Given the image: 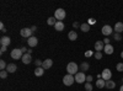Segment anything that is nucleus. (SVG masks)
Instances as JSON below:
<instances>
[{"label":"nucleus","instance_id":"1","mask_svg":"<svg viewBox=\"0 0 123 91\" xmlns=\"http://www.w3.org/2000/svg\"><path fill=\"white\" fill-rule=\"evenodd\" d=\"M78 69H79V67H78V64L74 63V62H70V63L67 65V72H68V74H70V75H76V74H78Z\"/></svg>","mask_w":123,"mask_h":91},{"label":"nucleus","instance_id":"2","mask_svg":"<svg viewBox=\"0 0 123 91\" xmlns=\"http://www.w3.org/2000/svg\"><path fill=\"white\" fill-rule=\"evenodd\" d=\"M65 16H67V12H65L64 9H57V10H55L54 17L58 20V21H63V20L65 18Z\"/></svg>","mask_w":123,"mask_h":91},{"label":"nucleus","instance_id":"3","mask_svg":"<svg viewBox=\"0 0 123 91\" xmlns=\"http://www.w3.org/2000/svg\"><path fill=\"white\" fill-rule=\"evenodd\" d=\"M74 81H75V76H74V75L67 74V75H64V78H63V84H64L65 86H70V85H73V84H74Z\"/></svg>","mask_w":123,"mask_h":91},{"label":"nucleus","instance_id":"4","mask_svg":"<svg viewBox=\"0 0 123 91\" xmlns=\"http://www.w3.org/2000/svg\"><path fill=\"white\" fill-rule=\"evenodd\" d=\"M10 55H11L12 59H22L24 57V53L21 52V49H18V48H15L11 50V53H10Z\"/></svg>","mask_w":123,"mask_h":91},{"label":"nucleus","instance_id":"5","mask_svg":"<svg viewBox=\"0 0 123 91\" xmlns=\"http://www.w3.org/2000/svg\"><path fill=\"white\" fill-rule=\"evenodd\" d=\"M32 31H31V28H27V27H25V28H21V31H20V35H21L22 37H25V38H30V37H32Z\"/></svg>","mask_w":123,"mask_h":91},{"label":"nucleus","instance_id":"6","mask_svg":"<svg viewBox=\"0 0 123 91\" xmlns=\"http://www.w3.org/2000/svg\"><path fill=\"white\" fill-rule=\"evenodd\" d=\"M74 76H75V81H76L78 84H83V83L86 81V76H85V74H84L83 72L78 73V74L74 75Z\"/></svg>","mask_w":123,"mask_h":91},{"label":"nucleus","instance_id":"7","mask_svg":"<svg viewBox=\"0 0 123 91\" xmlns=\"http://www.w3.org/2000/svg\"><path fill=\"white\" fill-rule=\"evenodd\" d=\"M101 76H102V79L105 80V81H108V80H111V76H112V73H111V70L110 69H104V72H102V74H101Z\"/></svg>","mask_w":123,"mask_h":91},{"label":"nucleus","instance_id":"8","mask_svg":"<svg viewBox=\"0 0 123 91\" xmlns=\"http://www.w3.org/2000/svg\"><path fill=\"white\" fill-rule=\"evenodd\" d=\"M101 31H102V35H105V36L107 37V36H110L112 32H113V30H112V27H111L110 25H105L104 27H102Z\"/></svg>","mask_w":123,"mask_h":91},{"label":"nucleus","instance_id":"9","mask_svg":"<svg viewBox=\"0 0 123 91\" xmlns=\"http://www.w3.org/2000/svg\"><path fill=\"white\" fill-rule=\"evenodd\" d=\"M10 43H11V39H10V37H7V36H3L1 38H0V44H1V46L7 47Z\"/></svg>","mask_w":123,"mask_h":91},{"label":"nucleus","instance_id":"10","mask_svg":"<svg viewBox=\"0 0 123 91\" xmlns=\"http://www.w3.org/2000/svg\"><path fill=\"white\" fill-rule=\"evenodd\" d=\"M27 43H28L30 47H36V46L38 44V39H37V37L32 36V37H30V38L27 39Z\"/></svg>","mask_w":123,"mask_h":91},{"label":"nucleus","instance_id":"11","mask_svg":"<svg viewBox=\"0 0 123 91\" xmlns=\"http://www.w3.org/2000/svg\"><path fill=\"white\" fill-rule=\"evenodd\" d=\"M105 48V43L104 41H97L95 43V49H96V52H101V50H104Z\"/></svg>","mask_w":123,"mask_h":91},{"label":"nucleus","instance_id":"12","mask_svg":"<svg viewBox=\"0 0 123 91\" xmlns=\"http://www.w3.org/2000/svg\"><path fill=\"white\" fill-rule=\"evenodd\" d=\"M16 70H17V65L16 64H14V63L7 64V67H6V72L7 73H15Z\"/></svg>","mask_w":123,"mask_h":91},{"label":"nucleus","instance_id":"13","mask_svg":"<svg viewBox=\"0 0 123 91\" xmlns=\"http://www.w3.org/2000/svg\"><path fill=\"white\" fill-rule=\"evenodd\" d=\"M104 52L110 55V54H112V53L115 52V48H113V46H112V44H106L105 48H104Z\"/></svg>","mask_w":123,"mask_h":91},{"label":"nucleus","instance_id":"14","mask_svg":"<svg viewBox=\"0 0 123 91\" xmlns=\"http://www.w3.org/2000/svg\"><path fill=\"white\" fill-rule=\"evenodd\" d=\"M52 65H53V60L52 59H46L44 62H43V64H42V68L46 70V69L52 68Z\"/></svg>","mask_w":123,"mask_h":91},{"label":"nucleus","instance_id":"15","mask_svg":"<svg viewBox=\"0 0 123 91\" xmlns=\"http://www.w3.org/2000/svg\"><path fill=\"white\" fill-rule=\"evenodd\" d=\"M21 60L24 62V64H30L31 62H32V57H31V54L26 53V54H24V57H22Z\"/></svg>","mask_w":123,"mask_h":91},{"label":"nucleus","instance_id":"16","mask_svg":"<svg viewBox=\"0 0 123 91\" xmlns=\"http://www.w3.org/2000/svg\"><path fill=\"white\" fill-rule=\"evenodd\" d=\"M44 74V69L42 68V67H37L36 69H35V75L36 76H42Z\"/></svg>","mask_w":123,"mask_h":91},{"label":"nucleus","instance_id":"17","mask_svg":"<svg viewBox=\"0 0 123 91\" xmlns=\"http://www.w3.org/2000/svg\"><path fill=\"white\" fill-rule=\"evenodd\" d=\"M54 28L57 30V31H63L64 30V24H63V21H57V24L54 25Z\"/></svg>","mask_w":123,"mask_h":91},{"label":"nucleus","instance_id":"18","mask_svg":"<svg viewBox=\"0 0 123 91\" xmlns=\"http://www.w3.org/2000/svg\"><path fill=\"white\" fill-rule=\"evenodd\" d=\"M68 38L70 39V41H76V39H78V33L75 31H70L68 33Z\"/></svg>","mask_w":123,"mask_h":91},{"label":"nucleus","instance_id":"19","mask_svg":"<svg viewBox=\"0 0 123 91\" xmlns=\"http://www.w3.org/2000/svg\"><path fill=\"white\" fill-rule=\"evenodd\" d=\"M115 30H116V33H122L123 32V24L122 22H117L115 25Z\"/></svg>","mask_w":123,"mask_h":91},{"label":"nucleus","instance_id":"20","mask_svg":"<svg viewBox=\"0 0 123 91\" xmlns=\"http://www.w3.org/2000/svg\"><path fill=\"white\" fill-rule=\"evenodd\" d=\"M96 86L98 89H104V87H106V81H105L104 79H98L97 81H96Z\"/></svg>","mask_w":123,"mask_h":91},{"label":"nucleus","instance_id":"21","mask_svg":"<svg viewBox=\"0 0 123 91\" xmlns=\"http://www.w3.org/2000/svg\"><path fill=\"white\" fill-rule=\"evenodd\" d=\"M115 87H116V83H115V81H112V80H108V81H106V89L112 90V89H115Z\"/></svg>","mask_w":123,"mask_h":91},{"label":"nucleus","instance_id":"22","mask_svg":"<svg viewBox=\"0 0 123 91\" xmlns=\"http://www.w3.org/2000/svg\"><path fill=\"white\" fill-rule=\"evenodd\" d=\"M80 28H81V31L83 32H89L90 31V25L89 24H81V26H80Z\"/></svg>","mask_w":123,"mask_h":91},{"label":"nucleus","instance_id":"23","mask_svg":"<svg viewBox=\"0 0 123 91\" xmlns=\"http://www.w3.org/2000/svg\"><path fill=\"white\" fill-rule=\"evenodd\" d=\"M47 22H48L49 26H54V25L57 24V18H55V17H49Z\"/></svg>","mask_w":123,"mask_h":91},{"label":"nucleus","instance_id":"24","mask_svg":"<svg viewBox=\"0 0 123 91\" xmlns=\"http://www.w3.org/2000/svg\"><path fill=\"white\" fill-rule=\"evenodd\" d=\"M80 69L83 70V73L85 72V70H89V63H86V62L81 63V65H80Z\"/></svg>","mask_w":123,"mask_h":91},{"label":"nucleus","instance_id":"25","mask_svg":"<svg viewBox=\"0 0 123 91\" xmlns=\"http://www.w3.org/2000/svg\"><path fill=\"white\" fill-rule=\"evenodd\" d=\"M6 63H5V60H0V69H1V70H6Z\"/></svg>","mask_w":123,"mask_h":91},{"label":"nucleus","instance_id":"26","mask_svg":"<svg viewBox=\"0 0 123 91\" xmlns=\"http://www.w3.org/2000/svg\"><path fill=\"white\" fill-rule=\"evenodd\" d=\"M0 78H1V79H6L7 78V72H6V70H1V73H0Z\"/></svg>","mask_w":123,"mask_h":91},{"label":"nucleus","instance_id":"27","mask_svg":"<svg viewBox=\"0 0 123 91\" xmlns=\"http://www.w3.org/2000/svg\"><path fill=\"white\" fill-rule=\"evenodd\" d=\"M85 90H86V91H92V85H91V83H86V84H85Z\"/></svg>","mask_w":123,"mask_h":91},{"label":"nucleus","instance_id":"28","mask_svg":"<svg viewBox=\"0 0 123 91\" xmlns=\"http://www.w3.org/2000/svg\"><path fill=\"white\" fill-rule=\"evenodd\" d=\"M116 69L118 70V72H123V63H118L117 67H116Z\"/></svg>","mask_w":123,"mask_h":91},{"label":"nucleus","instance_id":"29","mask_svg":"<svg viewBox=\"0 0 123 91\" xmlns=\"http://www.w3.org/2000/svg\"><path fill=\"white\" fill-rule=\"evenodd\" d=\"M35 64H36V68H37V67H42L43 62H41L39 59H36V60H35Z\"/></svg>","mask_w":123,"mask_h":91},{"label":"nucleus","instance_id":"30","mask_svg":"<svg viewBox=\"0 0 123 91\" xmlns=\"http://www.w3.org/2000/svg\"><path fill=\"white\" fill-rule=\"evenodd\" d=\"M115 39H116V41H121V39H122V35L121 33H115Z\"/></svg>","mask_w":123,"mask_h":91},{"label":"nucleus","instance_id":"31","mask_svg":"<svg viewBox=\"0 0 123 91\" xmlns=\"http://www.w3.org/2000/svg\"><path fill=\"white\" fill-rule=\"evenodd\" d=\"M95 58L96 59H101L102 58V53L101 52H95Z\"/></svg>","mask_w":123,"mask_h":91},{"label":"nucleus","instance_id":"32","mask_svg":"<svg viewBox=\"0 0 123 91\" xmlns=\"http://www.w3.org/2000/svg\"><path fill=\"white\" fill-rule=\"evenodd\" d=\"M0 30H1V32H6V28H5V26H4L3 22L0 24Z\"/></svg>","mask_w":123,"mask_h":91},{"label":"nucleus","instance_id":"33","mask_svg":"<svg viewBox=\"0 0 123 91\" xmlns=\"http://www.w3.org/2000/svg\"><path fill=\"white\" fill-rule=\"evenodd\" d=\"M92 80H94V78H92L91 75H87V76H86V81H87V83H91Z\"/></svg>","mask_w":123,"mask_h":91},{"label":"nucleus","instance_id":"34","mask_svg":"<svg viewBox=\"0 0 123 91\" xmlns=\"http://www.w3.org/2000/svg\"><path fill=\"white\" fill-rule=\"evenodd\" d=\"M20 49H21V52H22L24 54H26V52H27V50H28V49H27L26 47H22V48H20Z\"/></svg>","mask_w":123,"mask_h":91},{"label":"nucleus","instance_id":"35","mask_svg":"<svg viewBox=\"0 0 123 91\" xmlns=\"http://www.w3.org/2000/svg\"><path fill=\"white\" fill-rule=\"evenodd\" d=\"M80 26H81V25H80L79 22H74V24H73V27H74V28H78V27H80Z\"/></svg>","mask_w":123,"mask_h":91},{"label":"nucleus","instance_id":"36","mask_svg":"<svg viewBox=\"0 0 123 91\" xmlns=\"http://www.w3.org/2000/svg\"><path fill=\"white\" fill-rule=\"evenodd\" d=\"M104 43H105V46H106V44H110V39H108L107 37L104 39Z\"/></svg>","mask_w":123,"mask_h":91},{"label":"nucleus","instance_id":"37","mask_svg":"<svg viewBox=\"0 0 123 91\" xmlns=\"http://www.w3.org/2000/svg\"><path fill=\"white\" fill-rule=\"evenodd\" d=\"M89 25H92V24H95V20L94 18H89V22H87Z\"/></svg>","mask_w":123,"mask_h":91},{"label":"nucleus","instance_id":"38","mask_svg":"<svg viewBox=\"0 0 123 91\" xmlns=\"http://www.w3.org/2000/svg\"><path fill=\"white\" fill-rule=\"evenodd\" d=\"M6 48H7V47H4V46H1V49H0V52H1V53H4L5 50H6Z\"/></svg>","mask_w":123,"mask_h":91},{"label":"nucleus","instance_id":"39","mask_svg":"<svg viewBox=\"0 0 123 91\" xmlns=\"http://www.w3.org/2000/svg\"><path fill=\"white\" fill-rule=\"evenodd\" d=\"M85 55H86V57H90V55H92V52H91V50H89V52L85 53Z\"/></svg>","mask_w":123,"mask_h":91},{"label":"nucleus","instance_id":"40","mask_svg":"<svg viewBox=\"0 0 123 91\" xmlns=\"http://www.w3.org/2000/svg\"><path fill=\"white\" fill-rule=\"evenodd\" d=\"M31 31H32V32L37 31V27H36V26H32V27H31Z\"/></svg>","mask_w":123,"mask_h":91},{"label":"nucleus","instance_id":"41","mask_svg":"<svg viewBox=\"0 0 123 91\" xmlns=\"http://www.w3.org/2000/svg\"><path fill=\"white\" fill-rule=\"evenodd\" d=\"M119 91H123V85L121 86V89H119Z\"/></svg>","mask_w":123,"mask_h":91},{"label":"nucleus","instance_id":"42","mask_svg":"<svg viewBox=\"0 0 123 91\" xmlns=\"http://www.w3.org/2000/svg\"><path fill=\"white\" fill-rule=\"evenodd\" d=\"M121 57H122V59H123V50H122V53H121Z\"/></svg>","mask_w":123,"mask_h":91},{"label":"nucleus","instance_id":"43","mask_svg":"<svg viewBox=\"0 0 123 91\" xmlns=\"http://www.w3.org/2000/svg\"><path fill=\"white\" fill-rule=\"evenodd\" d=\"M122 81H123V78H122Z\"/></svg>","mask_w":123,"mask_h":91}]
</instances>
